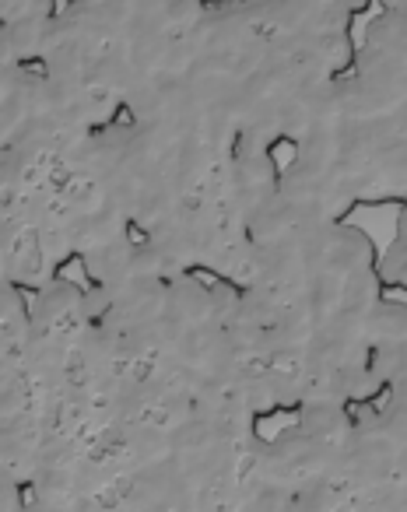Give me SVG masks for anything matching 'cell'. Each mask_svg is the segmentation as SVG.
Segmentation results:
<instances>
[{
	"label": "cell",
	"mask_w": 407,
	"mask_h": 512,
	"mask_svg": "<svg viewBox=\"0 0 407 512\" xmlns=\"http://www.w3.org/2000/svg\"><path fill=\"white\" fill-rule=\"evenodd\" d=\"M57 18V0H0V25H36Z\"/></svg>",
	"instance_id": "obj_1"
},
{
	"label": "cell",
	"mask_w": 407,
	"mask_h": 512,
	"mask_svg": "<svg viewBox=\"0 0 407 512\" xmlns=\"http://www.w3.org/2000/svg\"><path fill=\"white\" fill-rule=\"evenodd\" d=\"M383 4V11H390V15H404V0H379Z\"/></svg>",
	"instance_id": "obj_2"
},
{
	"label": "cell",
	"mask_w": 407,
	"mask_h": 512,
	"mask_svg": "<svg viewBox=\"0 0 407 512\" xmlns=\"http://www.w3.org/2000/svg\"><path fill=\"white\" fill-rule=\"evenodd\" d=\"M200 4H225V0H200Z\"/></svg>",
	"instance_id": "obj_3"
},
{
	"label": "cell",
	"mask_w": 407,
	"mask_h": 512,
	"mask_svg": "<svg viewBox=\"0 0 407 512\" xmlns=\"http://www.w3.org/2000/svg\"><path fill=\"white\" fill-rule=\"evenodd\" d=\"M67 4H81V0H67Z\"/></svg>",
	"instance_id": "obj_4"
}]
</instances>
